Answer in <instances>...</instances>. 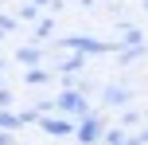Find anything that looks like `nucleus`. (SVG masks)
<instances>
[{"instance_id": "nucleus-1", "label": "nucleus", "mask_w": 148, "mask_h": 145, "mask_svg": "<svg viewBox=\"0 0 148 145\" xmlns=\"http://www.w3.org/2000/svg\"><path fill=\"white\" fill-rule=\"evenodd\" d=\"M74 137H78L82 145H97V141L105 137V122H101L97 114H86V118L78 122V130H74Z\"/></svg>"}, {"instance_id": "nucleus-2", "label": "nucleus", "mask_w": 148, "mask_h": 145, "mask_svg": "<svg viewBox=\"0 0 148 145\" xmlns=\"http://www.w3.org/2000/svg\"><path fill=\"white\" fill-rule=\"evenodd\" d=\"M55 106H59L62 114H70V118H86V114H90V110H86V98H82L74 86H66V90L55 98Z\"/></svg>"}, {"instance_id": "nucleus-3", "label": "nucleus", "mask_w": 148, "mask_h": 145, "mask_svg": "<svg viewBox=\"0 0 148 145\" xmlns=\"http://www.w3.org/2000/svg\"><path fill=\"white\" fill-rule=\"evenodd\" d=\"M62 47H70V51H82V55L109 51V43H101V39H90V35H70V39H62Z\"/></svg>"}, {"instance_id": "nucleus-4", "label": "nucleus", "mask_w": 148, "mask_h": 145, "mask_svg": "<svg viewBox=\"0 0 148 145\" xmlns=\"http://www.w3.org/2000/svg\"><path fill=\"white\" fill-rule=\"evenodd\" d=\"M39 122H43V133H51V137H66V133L78 130L70 118H39Z\"/></svg>"}, {"instance_id": "nucleus-5", "label": "nucleus", "mask_w": 148, "mask_h": 145, "mask_svg": "<svg viewBox=\"0 0 148 145\" xmlns=\"http://www.w3.org/2000/svg\"><path fill=\"white\" fill-rule=\"evenodd\" d=\"M101 98H105V106H125V102H129V90H125V86H109Z\"/></svg>"}, {"instance_id": "nucleus-6", "label": "nucleus", "mask_w": 148, "mask_h": 145, "mask_svg": "<svg viewBox=\"0 0 148 145\" xmlns=\"http://www.w3.org/2000/svg\"><path fill=\"white\" fill-rule=\"evenodd\" d=\"M82 67H86V55H82V51H74L70 59H62V63H59L62 75H74V71H82Z\"/></svg>"}, {"instance_id": "nucleus-7", "label": "nucleus", "mask_w": 148, "mask_h": 145, "mask_svg": "<svg viewBox=\"0 0 148 145\" xmlns=\"http://www.w3.org/2000/svg\"><path fill=\"white\" fill-rule=\"evenodd\" d=\"M20 114H12V110H0V130H8V133H16V130H20Z\"/></svg>"}, {"instance_id": "nucleus-8", "label": "nucleus", "mask_w": 148, "mask_h": 145, "mask_svg": "<svg viewBox=\"0 0 148 145\" xmlns=\"http://www.w3.org/2000/svg\"><path fill=\"white\" fill-rule=\"evenodd\" d=\"M16 59H20V63H39V59H43V51H39V47H20Z\"/></svg>"}, {"instance_id": "nucleus-9", "label": "nucleus", "mask_w": 148, "mask_h": 145, "mask_svg": "<svg viewBox=\"0 0 148 145\" xmlns=\"http://www.w3.org/2000/svg\"><path fill=\"white\" fill-rule=\"evenodd\" d=\"M27 83H31V86H39V83H51V71H47V67H31V71H27Z\"/></svg>"}, {"instance_id": "nucleus-10", "label": "nucleus", "mask_w": 148, "mask_h": 145, "mask_svg": "<svg viewBox=\"0 0 148 145\" xmlns=\"http://www.w3.org/2000/svg\"><path fill=\"white\" fill-rule=\"evenodd\" d=\"M121 43H125V47H144V43H140V31H136V28H121Z\"/></svg>"}, {"instance_id": "nucleus-11", "label": "nucleus", "mask_w": 148, "mask_h": 145, "mask_svg": "<svg viewBox=\"0 0 148 145\" xmlns=\"http://www.w3.org/2000/svg\"><path fill=\"white\" fill-rule=\"evenodd\" d=\"M101 141H109V145H129L121 130H105V137H101Z\"/></svg>"}, {"instance_id": "nucleus-12", "label": "nucleus", "mask_w": 148, "mask_h": 145, "mask_svg": "<svg viewBox=\"0 0 148 145\" xmlns=\"http://www.w3.org/2000/svg\"><path fill=\"white\" fill-rule=\"evenodd\" d=\"M20 28V16H0V31H16Z\"/></svg>"}, {"instance_id": "nucleus-13", "label": "nucleus", "mask_w": 148, "mask_h": 145, "mask_svg": "<svg viewBox=\"0 0 148 145\" xmlns=\"http://www.w3.org/2000/svg\"><path fill=\"white\" fill-rule=\"evenodd\" d=\"M47 35H51V20H39V24H35V39H39V43H43Z\"/></svg>"}, {"instance_id": "nucleus-14", "label": "nucleus", "mask_w": 148, "mask_h": 145, "mask_svg": "<svg viewBox=\"0 0 148 145\" xmlns=\"http://www.w3.org/2000/svg\"><path fill=\"white\" fill-rule=\"evenodd\" d=\"M12 106V90H8V86H0V110H8Z\"/></svg>"}, {"instance_id": "nucleus-15", "label": "nucleus", "mask_w": 148, "mask_h": 145, "mask_svg": "<svg viewBox=\"0 0 148 145\" xmlns=\"http://www.w3.org/2000/svg\"><path fill=\"white\" fill-rule=\"evenodd\" d=\"M20 122L27 126V122H39V110H20Z\"/></svg>"}, {"instance_id": "nucleus-16", "label": "nucleus", "mask_w": 148, "mask_h": 145, "mask_svg": "<svg viewBox=\"0 0 148 145\" xmlns=\"http://www.w3.org/2000/svg\"><path fill=\"white\" fill-rule=\"evenodd\" d=\"M0 145H12V133L8 130H0Z\"/></svg>"}, {"instance_id": "nucleus-17", "label": "nucleus", "mask_w": 148, "mask_h": 145, "mask_svg": "<svg viewBox=\"0 0 148 145\" xmlns=\"http://www.w3.org/2000/svg\"><path fill=\"white\" fill-rule=\"evenodd\" d=\"M0 71H4V59H0Z\"/></svg>"}]
</instances>
